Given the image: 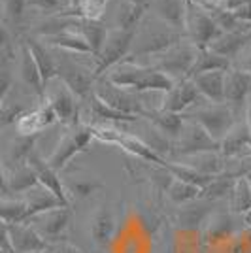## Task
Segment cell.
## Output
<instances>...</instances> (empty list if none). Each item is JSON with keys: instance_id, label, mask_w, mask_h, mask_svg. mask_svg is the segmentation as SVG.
<instances>
[{"instance_id": "obj_1", "label": "cell", "mask_w": 251, "mask_h": 253, "mask_svg": "<svg viewBox=\"0 0 251 253\" xmlns=\"http://www.w3.org/2000/svg\"><path fill=\"white\" fill-rule=\"evenodd\" d=\"M91 128H93L94 140H98V142H102V144L119 146L121 149H125L126 153L142 159V161H146V163H151V165H155V167H163V165L167 163V161L161 157L147 142H144L142 138L126 134L125 130H117V128H112V126H91Z\"/></svg>"}, {"instance_id": "obj_2", "label": "cell", "mask_w": 251, "mask_h": 253, "mask_svg": "<svg viewBox=\"0 0 251 253\" xmlns=\"http://www.w3.org/2000/svg\"><path fill=\"white\" fill-rule=\"evenodd\" d=\"M136 32L138 31H121L117 27L108 32V40H106V45L102 49V55L98 57V63L93 70L94 80H100L110 68L125 63V59L132 51Z\"/></svg>"}, {"instance_id": "obj_3", "label": "cell", "mask_w": 251, "mask_h": 253, "mask_svg": "<svg viewBox=\"0 0 251 253\" xmlns=\"http://www.w3.org/2000/svg\"><path fill=\"white\" fill-rule=\"evenodd\" d=\"M191 121L199 123L209 132V136L215 138L217 142H223V138L229 134L236 126V112L230 104H208L200 106L197 112H193Z\"/></svg>"}, {"instance_id": "obj_4", "label": "cell", "mask_w": 251, "mask_h": 253, "mask_svg": "<svg viewBox=\"0 0 251 253\" xmlns=\"http://www.w3.org/2000/svg\"><path fill=\"white\" fill-rule=\"evenodd\" d=\"M199 55V47L193 42H181L179 45L168 49L167 53L159 55L155 61V68L165 72L168 78H172L176 84L181 80H189L191 68L197 61Z\"/></svg>"}, {"instance_id": "obj_5", "label": "cell", "mask_w": 251, "mask_h": 253, "mask_svg": "<svg viewBox=\"0 0 251 253\" xmlns=\"http://www.w3.org/2000/svg\"><path fill=\"white\" fill-rule=\"evenodd\" d=\"M93 138H94L93 128L89 125L72 126V130L61 138V142L55 146L51 155L45 159L47 165L53 170H57V172L63 170L78 153H82V151H85V149L89 148V144H91Z\"/></svg>"}, {"instance_id": "obj_6", "label": "cell", "mask_w": 251, "mask_h": 253, "mask_svg": "<svg viewBox=\"0 0 251 253\" xmlns=\"http://www.w3.org/2000/svg\"><path fill=\"white\" fill-rule=\"evenodd\" d=\"M187 38V34L179 31H155V32H146L140 36V40L134 42L132 51L126 57L125 61H136L140 57H159L168 49L176 47ZM189 40V38H187Z\"/></svg>"}, {"instance_id": "obj_7", "label": "cell", "mask_w": 251, "mask_h": 253, "mask_svg": "<svg viewBox=\"0 0 251 253\" xmlns=\"http://www.w3.org/2000/svg\"><path fill=\"white\" fill-rule=\"evenodd\" d=\"M172 151L183 159L191 157V155H199V153H208V151H221V142L209 136V132L204 126L191 121L189 125H185L183 132L176 140Z\"/></svg>"}, {"instance_id": "obj_8", "label": "cell", "mask_w": 251, "mask_h": 253, "mask_svg": "<svg viewBox=\"0 0 251 253\" xmlns=\"http://www.w3.org/2000/svg\"><path fill=\"white\" fill-rule=\"evenodd\" d=\"M93 93L98 98H102L106 104H110L112 108L123 112V114H128V116H134V117L147 116V110L146 106H144V102H142V98H140V93L115 87L108 80H102V84L98 85Z\"/></svg>"}, {"instance_id": "obj_9", "label": "cell", "mask_w": 251, "mask_h": 253, "mask_svg": "<svg viewBox=\"0 0 251 253\" xmlns=\"http://www.w3.org/2000/svg\"><path fill=\"white\" fill-rule=\"evenodd\" d=\"M187 38L189 42H193L199 49H208L211 43L217 38H221L225 32L221 31V27L215 23V19L204 10H189L187 17Z\"/></svg>"}, {"instance_id": "obj_10", "label": "cell", "mask_w": 251, "mask_h": 253, "mask_svg": "<svg viewBox=\"0 0 251 253\" xmlns=\"http://www.w3.org/2000/svg\"><path fill=\"white\" fill-rule=\"evenodd\" d=\"M45 100L51 104V108L57 114V119L68 126H78L80 125V108L76 102V95L70 87L57 78V85L53 87L49 93H45Z\"/></svg>"}, {"instance_id": "obj_11", "label": "cell", "mask_w": 251, "mask_h": 253, "mask_svg": "<svg viewBox=\"0 0 251 253\" xmlns=\"http://www.w3.org/2000/svg\"><path fill=\"white\" fill-rule=\"evenodd\" d=\"M202 98L204 96L200 95L199 87L195 85L193 80H181L168 93H165L163 110L165 112H172V114H183L193 104L202 102Z\"/></svg>"}, {"instance_id": "obj_12", "label": "cell", "mask_w": 251, "mask_h": 253, "mask_svg": "<svg viewBox=\"0 0 251 253\" xmlns=\"http://www.w3.org/2000/svg\"><path fill=\"white\" fill-rule=\"evenodd\" d=\"M66 87H70L74 95L78 98H87L93 95V85H94V74L85 70L82 66H78L72 61H63L59 63V76H57Z\"/></svg>"}, {"instance_id": "obj_13", "label": "cell", "mask_w": 251, "mask_h": 253, "mask_svg": "<svg viewBox=\"0 0 251 253\" xmlns=\"http://www.w3.org/2000/svg\"><path fill=\"white\" fill-rule=\"evenodd\" d=\"M70 217H72V210L63 206V208L42 211V213L34 215V217H31L29 221L25 223H29L32 229L45 240V238H57L68 227Z\"/></svg>"}, {"instance_id": "obj_14", "label": "cell", "mask_w": 251, "mask_h": 253, "mask_svg": "<svg viewBox=\"0 0 251 253\" xmlns=\"http://www.w3.org/2000/svg\"><path fill=\"white\" fill-rule=\"evenodd\" d=\"M4 232L8 234L15 253H36L45 252L47 244L38 232L32 229L29 223H15V225H4Z\"/></svg>"}, {"instance_id": "obj_15", "label": "cell", "mask_w": 251, "mask_h": 253, "mask_svg": "<svg viewBox=\"0 0 251 253\" xmlns=\"http://www.w3.org/2000/svg\"><path fill=\"white\" fill-rule=\"evenodd\" d=\"M36 185H40L38 181V174L32 165H23V167H15L13 170L4 169L2 172V193L4 197L8 195H17V193H29L34 189Z\"/></svg>"}, {"instance_id": "obj_16", "label": "cell", "mask_w": 251, "mask_h": 253, "mask_svg": "<svg viewBox=\"0 0 251 253\" xmlns=\"http://www.w3.org/2000/svg\"><path fill=\"white\" fill-rule=\"evenodd\" d=\"M55 121H59L55 110H53L51 104L47 100H43V102H40L38 108L29 110L17 121V130H19V134H23V136H32V134H40V130L51 126Z\"/></svg>"}, {"instance_id": "obj_17", "label": "cell", "mask_w": 251, "mask_h": 253, "mask_svg": "<svg viewBox=\"0 0 251 253\" xmlns=\"http://www.w3.org/2000/svg\"><path fill=\"white\" fill-rule=\"evenodd\" d=\"M153 8L163 23L170 25L174 31H187L189 6L185 0H153Z\"/></svg>"}, {"instance_id": "obj_18", "label": "cell", "mask_w": 251, "mask_h": 253, "mask_svg": "<svg viewBox=\"0 0 251 253\" xmlns=\"http://www.w3.org/2000/svg\"><path fill=\"white\" fill-rule=\"evenodd\" d=\"M29 165H32V167H34V170H36L40 185H42V187H45L47 191H51L53 195H55L59 201L63 202L66 208H70V197H68V189L63 185V181H61V178H59V172H57V170H53L51 167L47 165V161H43L42 157H38L36 153L31 157Z\"/></svg>"}, {"instance_id": "obj_19", "label": "cell", "mask_w": 251, "mask_h": 253, "mask_svg": "<svg viewBox=\"0 0 251 253\" xmlns=\"http://www.w3.org/2000/svg\"><path fill=\"white\" fill-rule=\"evenodd\" d=\"M19 74H21L23 84L31 87L32 93L40 98V102L45 100V84H43L42 72L38 68V64L32 57L29 45L23 42L21 43V57H19Z\"/></svg>"}, {"instance_id": "obj_20", "label": "cell", "mask_w": 251, "mask_h": 253, "mask_svg": "<svg viewBox=\"0 0 251 253\" xmlns=\"http://www.w3.org/2000/svg\"><path fill=\"white\" fill-rule=\"evenodd\" d=\"M74 29L85 38V42L91 45L93 57L98 59L108 40V29L100 19H74Z\"/></svg>"}, {"instance_id": "obj_21", "label": "cell", "mask_w": 251, "mask_h": 253, "mask_svg": "<svg viewBox=\"0 0 251 253\" xmlns=\"http://www.w3.org/2000/svg\"><path fill=\"white\" fill-rule=\"evenodd\" d=\"M251 95V74L246 70H229L227 72V85H225V100L232 108L246 104Z\"/></svg>"}, {"instance_id": "obj_22", "label": "cell", "mask_w": 251, "mask_h": 253, "mask_svg": "<svg viewBox=\"0 0 251 253\" xmlns=\"http://www.w3.org/2000/svg\"><path fill=\"white\" fill-rule=\"evenodd\" d=\"M250 42H251V25H248V27H244L240 31L225 32L221 38H217L215 42L209 45V49L215 51L217 55H221V57L234 59Z\"/></svg>"}, {"instance_id": "obj_23", "label": "cell", "mask_w": 251, "mask_h": 253, "mask_svg": "<svg viewBox=\"0 0 251 253\" xmlns=\"http://www.w3.org/2000/svg\"><path fill=\"white\" fill-rule=\"evenodd\" d=\"M195 85L199 87L200 95L211 104L225 102V85H227V72H208L193 78Z\"/></svg>"}, {"instance_id": "obj_24", "label": "cell", "mask_w": 251, "mask_h": 253, "mask_svg": "<svg viewBox=\"0 0 251 253\" xmlns=\"http://www.w3.org/2000/svg\"><path fill=\"white\" fill-rule=\"evenodd\" d=\"M221 153L223 157H242L251 153V130L246 126H234L221 142Z\"/></svg>"}, {"instance_id": "obj_25", "label": "cell", "mask_w": 251, "mask_h": 253, "mask_svg": "<svg viewBox=\"0 0 251 253\" xmlns=\"http://www.w3.org/2000/svg\"><path fill=\"white\" fill-rule=\"evenodd\" d=\"M43 42L53 47H61L64 51L70 53H82V55H93L91 45L85 42V38L80 32L74 29V25L66 31H61L51 36H43Z\"/></svg>"}, {"instance_id": "obj_26", "label": "cell", "mask_w": 251, "mask_h": 253, "mask_svg": "<svg viewBox=\"0 0 251 253\" xmlns=\"http://www.w3.org/2000/svg\"><path fill=\"white\" fill-rule=\"evenodd\" d=\"M114 232H115L114 213H112V210L106 204H102V206L96 208V211H94L93 217H91V236H93V240L98 246H106V244L112 242Z\"/></svg>"}, {"instance_id": "obj_27", "label": "cell", "mask_w": 251, "mask_h": 253, "mask_svg": "<svg viewBox=\"0 0 251 253\" xmlns=\"http://www.w3.org/2000/svg\"><path fill=\"white\" fill-rule=\"evenodd\" d=\"M147 119L151 121V125L155 126L161 134H165L168 138H176V140L185 128V116H181V114L157 110V112H149Z\"/></svg>"}, {"instance_id": "obj_28", "label": "cell", "mask_w": 251, "mask_h": 253, "mask_svg": "<svg viewBox=\"0 0 251 253\" xmlns=\"http://www.w3.org/2000/svg\"><path fill=\"white\" fill-rule=\"evenodd\" d=\"M230 68V59L227 57H221L215 51L211 49H199V55H197V61L191 68V74H189V80L197 78V76L208 74V72H227Z\"/></svg>"}, {"instance_id": "obj_29", "label": "cell", "mask_w": 251, "mask_h": 253, "mask_svg": "<svg viewBox=\"0 0 251 253\" xmlns=\"http://www.w3.org/2000/svg\"><path fill=\"white\" fill-rule=\"evenodd\" d=\"M25 201L29 204V219L34 217V215H38V213H42V211L55 210V208H63L64 206L51 191H47L42 185H36L34 189L25 193Z\"/></svg>"}, {"instance_id": "obj_30", "label": "cell", "mask_w": 251, "mask_h": 253, "mask_svg": "<svg viewBox=\"0 0 251 253\" xmlns=\"http://www.w3.org/2000/svg\"><path fill=\"white\" fill-rule=\"evenodd\" d=\"M25 43L29 45L32 57H34V61H36L38 68H40V72H42L43 84L47 85L51 80H55V78L59 76V64L55 63V59L51 57V53L45 49V43H40L38 40H34V38H27Z\"/></svg>"}, {"instance_id": "obj_31", "label": "cell", "mask_w": 251, "mask_h": 253, "mask_svg": "<svg viewBox=\"0 0 251 253\" xmlns=\"http://www.w3.org/2000/svg\"><path fill=\"white\" fill-rule=\"evenodd\" d=\"M181 163L191 167V169H195L200 174H204V176H209V178L219 176L225 170L223 159H221V155H217V151H208V153H199V155L183 157Z\"/></svg>"}, {"instance_id": "obj_32", "label": "cell", "mask_w": 251, "mask_h": 253, "mask_svg": "<svg viewBox=\"0 0 251 253\" xmlns=\"http://www.w3.org/2000/svg\"><path fill=\"white\" fill-rule=\"evenodd\" d=\"M147 8L136 6V4H130L123 0V4H119L117 13H115V25L117 29L121 31H138V25L144 19Z\"/></svg>"}, {"instance_id": "obj_33", "label": "cell", "mask_w": 251, "mask_h": 253, "mask_svg": "<svg viewBox=\"0 0 251 253\" xmlns=\"http://www.w3.org/2000/svg\"><path fill=\"white\" fill-rule=\"evenodd\" d=\"M89 112L94 119H102V121H121V123H134L138 117L128 116V114H123L119 110L112 108L110 104H106L102 98L91 95L89 96Z\"/></svg>"}, {"instance_id": "obj_34", "label": "cell", "mask_w": 251, "mask_h": 253, "mask_svg": "<svg viewBox=\"0 0 251 253\" xmlns=\"http://www.w3.org/2000/svg\"><path fill=\"white\" fill-rule=\"evenodd\" d=\"M0 213L4 225H15V223L29 221V204L25 199H10L4 197L0 202Z\"/></svg>"}, {"instance_id": "obj_35", "label": "cell", "mask_w": 251, "mask_h": 253, "mask_svg": "<svg viewBox=\"0 0 251 253\" xmlns=\"http://www.w3.org/2000/svg\"><path fill=\"white\" fill-rule=\"evenodd\" d=\"M204 195V189H200L199 185H193L187 181L172 178L168 183V197L174 204H189V202L197 201Z\"/></svg>"}, {"instance_id": "obj_36", "label": "cell", "mask_w": 251, "mask_h": 253, "mask_svg": "<svg viewBox=\"0 0 251 253\" xmlns=\"http://www.w3.org/2000/svg\"><path fill=\"white\" fill-rule=\"evenodd\" d=\"M230 208L242 217L251 210V181L246 176L236 179V185L230 193Z\"/></svg>"}, {"instance_id": "obj_37", "label": "cell", "mask_w": 251, "mask_h": 253, "mask_svg": "<svg viewBox=\"0 0 251 253\" xmlns=\"http://www.w3.org/2000/svg\"><path fill=\"white\" fill-rule=\"evenodd\" d=\"M36 138H38V134H32V136H23V134H19L17 140H13V142H11L8 159H10L15 167L29 165L31 157L34 155V144H36Z\"/></svg>"}, {"instance_id": "obj_38", "label": "cell", "mask_w": 251, "mask_h": 253, "mask_svg": "<svg viewBox=\"0 0 251 253\" xmlns=\"http://www.w3.org/2000/svg\"><path fill=\"white\" fill-rule=\"evenodd\" d=\"M230 232H232V219L225 213H217V215L209 217L206 223V238L211 242L227 238Z\"/></svg>"}, {"instance_id": "obj_39", "label": "cell", "mask_w": 251, "mask_h": 253, "mask_svg": "<svg viewBox=\"0 0 251 253\" xmlns=\"http://www.w3.org/2000/svg\"><path fill=\"white\" fill-rule=\"evenodd\" d=\"M236 185V178L232 174H219L215 178L209 181V185L204 189V197L206 199H221L225 195H230L232 189Z\"/></svg>"}, {"instance_id": "obj_40", "label": "cell", "mask_w": 251, "mask_h": 253, "mask_svg": "<svg viewBox=\"0 0 251 253\" xmlns=\"http://www.w3.org/2000/svg\"><path fill=\"white\" fill-rule=\"evenodd\" d=\"M29 8L43 11V13L59 11V15H61L70 8V2L68 0H29Z\"/></svg>"}, {"instance_id": "obj_41", "label": "cell", "mask_w": 251, "mask_h": 253, "mask_svg": "<svg viewBox=\"0 0 251 253\" xmlns=\"http://www.w3.org/2000/svg\"><path fill=\"white\" fill-rule=\"evenodd\" d=\"M4 6V19L11 23H19L25 13V8H29V0H2Z\"/></svg>"}, {"instance_id": "obj_42", "label": "cell", "mask_w": 251, "mask_h": 253, "mask_svg": "<svg viewBox=\"0 0 251 253\" xmlns=\"http://www.w3.org/2000/svg\"><path fill=\"white\" fill-rule=\"evenodd\" d=\"M29 110L23 104H10V102H2V116H0V121H2V126H8L11 123L17 125V121L21 119Z\"/></svg>"}, {"instance_id": "obj_43", "label": "cell", "mask_w": 251, "mask_h": 253, "mask_svg": "<svg viewBox=\"0 0 251 253\" xmlns=\"http://www.w3.org/2000/svg\"><path fill=\"white\" fill-rule=\"evenodd\" d=\"M208 217V210L206 208H185V211L179 215V221H181V227L185 229H197L199 223H204V219Z\"/></svg>"}, {"instance_id": "obj_44", "label": "cell", "mask_w": 251, "mask_h": 253, "mask_svg": "<svg viewBox=\"0 0 251 253\" xmlns=\"http://www.w3.org/2000/svg\"><path fill=\"white\" fill-rule=\"evenodd\" d=\"M100 187H102V183H100V181L84 179V181H76L74 185H70L68 193H72L74 197H78V199H87V197H91L94 191H98Z\"/></svg>"}, {"instance_id": "obj_45", "label": "cell", "mask_w": 251, "mask_h": 253, "mask_svg": "<svg viewBox=\"0 0 251 253\" xmlns=\"http://www.w3.org/2000/svg\"><path fill=\"white\" fill-rule=\"evenodd\" d=\"M43 253H84L80 248H76L74 244L68 242H57L53 246H47V250Z\"/></svg>"}, {"instance_id": "obj_46", "label": "cell", "mask_w": 251, "mask_h": 253, "mask_svg": "<svg viewBox=\"0 0 251 253\" xmlns=\"http://www.w3.org/2000/svg\"><path fill=\"white\" fill-rule=\"evenodd\" d=\"M234 11V15L240 19L242 23H248V25H251V2H246V4H242V6H238Z\"/></svg>"}, {"instance_id": "obj_47", "label": "cell", "mask_w": 251, "mask_h": 253, "mask_svg": "<svg viewBox=\"0 0 251 253\" xmlns=\"http://www.w3.org/2000/svg\"><path fill=\"white\" fill-rule=\"evenodd\" d=\"M246 125H248V128L251 130V95L248 96V100H246Z\"/></svg>"}, {"instance_id": "obj_48", "label": "cell", "mask_w": 251, "mask_h": 253, "mask_svg": "<svg viewBox=\"0 0 251 253\" xmlns=\"http://www.w3.org/2000/svg\"><path fill=\"white\" fill-rule=\"evenodd\" d=\"M130 4H136V6H142V8H147L149 6V0H126Z\"/></svg>"}, {"instance_id": "obj_49", "label": "cell", "mask_w": 251, "mask_h": 253, "mask_svg": "<svg viewBox=\"0 0 251 253\" xmlns=\"http://www.w3.org/2000/svg\"><path fill=\"white\" fill-rule=\"evenodd\" d=\"M244 70H246L248 74H251V49H250V53H248V59H246V64H244Z\"/></svg>"}, {"instance_id": "obj_50", "label": "cell", "mask_w": 251, "mask_h": 253, "mask_svg": "<svg viewBox=\"0 0 251 253\" xmlns=\"http://www.w3.org/2000/svg\"><path fill=\"white\" fill-rule=\"evenodd\" d=\"M246 178H248L251 181V170H248V172H246Z\"/></svg>"}, {"instance_id": "obj_51", "label": "cell", "mask_w": 251, "mask_h": 253, "mask_svg": "<svg viewBox=\"0 0 251 253\" xmlns=\"http://www.w3.org/2000/svg\"><path fill=\"white\" fill-rule=\"evenodd\" d=\"M185 2H187L189 6H191V8H193V0H185Z\"/></svg>"}, {"instance_id": "obj_52", "label": "cell", "mask_w": 251, "mask_h": 253, "mask_svg": "<svg viewBox=\"0 0 251 253\" xmlns=\"http://www.w3.org/2000/svg\"><path fill=\"white\" fill-rule=\"evenodd\" d=\"M36 253H42V252H36Z\"/></svg>"}]
</instances>
